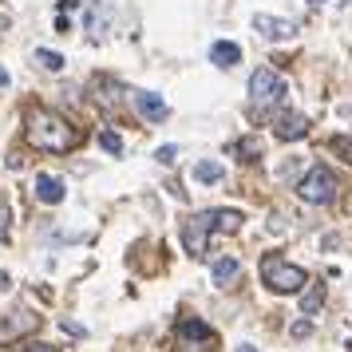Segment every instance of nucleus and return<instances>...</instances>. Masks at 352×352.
I'll return each mask as SVG.
<instances>
[{"mask_svg":"<svg viewBox=\"0 0 352 352\" xmlns=\"http://www.w3.org/2000/svg\"><path fill=\"white\" fill-rule=\"evenodd\" d=\"M24 139H28V146L44 151V155H67V151H76L83 143V131L72 119H64L60 111L44 107V103H28V111H24Z\"/></svg>","mask_w":352,"mask_h":352,"instance_id":"1","label":"nucleus"},{"mask_svg":"<svg viewBox=\"0 0 352 352\" xmlns=\"http://www.w3.org/2000/svg\"><path fill=\"white\" fill-rule=\"evenodd\" d=\"M241 210H202L190 214L182 226V245L194 261H206L210 257V234H238L241 230Z\"/></svg>","mask_w":352,"mask_h":352,"instance_id":"2","label":"nucleus"},{"mask_svg":"<svg viewBox=\"0 0 352 352\" xmlns=\"http://www.w3.org/2000/svg\"><path fill=\"white\" fill-rule=\"evenodd\" d=\"M175 352H218V333L202 317H182L170 336Z\"/></svg>","mask_w":352,"mask_h":352,"instance_id":"3","label":"nucleus"},{"mask_svg":"<svg viewBox=\"0 0 352 352\" xmlns=\"http://www.w3.org/2000/svg\"><path fill=\"white\" fill-rule=\"evenodd\" d=\"M261 281L273 293H301L305 289V270L301 265H289L281 254H265L261 257Z\"/></svg>","mask_w":352,"mask_h":352,"instance_id":"4","label":"nucleus"},{"mask_svg":"<svg viewBox=\"0 0 352 352\" xmlns=\"http://www.w3.org/2000/svg\"><path fill=\"white\" fill-rule=\"evenodd\" d=\"M336 190H340V182H336V175L329 170V166H309V175L297 182V198L301 202H309V206H329L336 198Z\"/></svg>","mask_w":352,"mask_h":352,"instance_id":"5","label":"nucleus"},{"mask_svg":"<svg viewBox=\"0 0 352 352\" xmlns=\"http://www.w3.org/2000/svg\"><path fill=\"white\" fill-rule=\"evenodd\" d=\"M289 87L285 80L273 72V67H257L254 76H250V99H254V107H273V103H285Z\"/></svg>","mask_w":352,"mask_h":352,"instance_id":"6","label":"nucleus"},{"mask_svg":"<svg viewBox=\"0 0 352 352\" xmlns=\"http://www.w3.org/2000/svg\"><path fill=\"white\" fill-rule=\"evenodd\" d=\"M40 329V317L28 313V309H16V313H8V317H0V344H12L20 336H28Z\"/></svg>","mask_w":352,"mask_h":352,"instance_id":"7","label":"nucleus"},{"mask_svg":"<svg viewBox=\"0 0 352 352\" xmlns=\"http://www.w3.org/2000/svg\"><path fill=\"white\" fill-rule=\"evenodd\" d=\"M254 32L265 36V40H273V44H281V40H289V36L297 32V24H293V20H281V16H270V12H257Z\"/></svg>","mask_w":352,"mask_h":352,"instance_id":"8","label":"nucleus"},{"mask_svg":"<svg viewBox=\"0 0 352 352\" xmlns=\"http://www.w3.org/2000/svg\"><path fill=\"white\" fill-rule=\"evenodd\" d=\"M127 99L139 107V115H143L146 123H162V119L170 115V107H166L162 96H155V91H127Z\"/></svg>","mask_w":352,"mask_h":352,"instance_id":"9","label":"nucleus"},{"mask_svg":"<svg viewBox=\"0 0 352 352\" xmlns=\"http://www.w3.org/2000/svg\"><path fill=\"white\" fill-rule=\"evenodd\" d=\"M32 194L40 198V202H48V206H56V202H64V182H60L56 175H36Z\"/></svg>","mask_w":352,"mask_h":352,"instance_id":"10","label":"nucleus"},{"mask_svg":"<svg viewBox=\"0 0 352 352\" xmlns=\"http://www.w3.org/2000/svg\"><path fill=\"white\" fill-rule=\"evenodd\" d=\"M210 64L214 67H238L241 64V48L230 44V40H218V44L210 48Z\"/></svg>","mask_w":352,"mask_h":352,"instance_id":"11","label":"nucleus"},{"mask_svg":"<svg viewBox=\"0 0 352 352\" xmlns=\"http://www.w3.org/2000/svg\"><path fill=\"white\" fill-rule=\"evenodd\" d=\"M305 135H309V119H305V115H281V119H277V139H305Z\"/></svg>","mask_w":352,"mask_h":352,"instance_id":"12","label":"nucleus"},{"mask_svg":"<svg viewBox=\"0 0 352 352\" xmlns=\"http://www.w3.org/2000/svg\"><path fill=\"white\" fill-rule=\"evenodd\" d=\"M241 277V261L238 257H222V261H214V285H230V281H238Z\"/></svg>","mask_w":352,"mask_h":352,"instance_id":"13","label":"nucleus"},{"mask_svg":"<svg viewBox=\"0 0 352 352\" xmlns=\"http://www.w3.org/2000/svg\"><path fill=\"white\" fill-rule=\"evenodd\" d=\"M194 178H198V182H222L226 178V166L222 162H214V159H202V162H194Z\"/></svg>","mask_w":352,"mask_h":352,"instance_id":"14","label":"nucleus"},{"mask_svg":"<svg viewBox=\"0 0 352 352\" xmlns=\"http://www.w3.org/2000/svg\"><path fill=\"white\" fill-rule=\"evenodd\" d=\"M230 155H238V159H245V162L261 159V139H257V135H245V139H238V143L230 146Z\"/></svg>","mask_w":352,"mask_h":352,"instance_id":"15","label":"nucleus"},{"mask_svg":"<svg viewBox=\"0 0 352 352\" xmlns=\"http://www.w3.org/2000/svg\"><path fill=\"white\" fill-rule=\"evenodd\" d=\"M329 151H333L344 166H352V135H333V139H329Z\"/></svg>","mask_w":352,"mask_h":352,"instance_id":"16","label":"nucleus"},{"mask_svg":"<svg viewBox=\"0 0 352 352\" xmlns=\"http://www.w3.org/2000/svg\"><path fill=\"white\" fill-rule=\"evenodd\" d=\"M36 64L44 67V72H60L64 67V56L60 52H48V48H36Z\"/></svg>","mask_w":352,"mask_h":352,"instance_id":"17","label":"nucleus"},{"mask_svg":"<svg viewBox=\"0 0 352 352\" xmlns=\"http://www.w3.org/2000/svg\"><path fill=\"white\" fill-rule=\"evenodd\" d=\"M320 305H324V285H313V289L301 297V309H305V313H317Z\"/></svg>","mask_w":352,"mask_h":352,"instance_id":"18","label":"nucleus"},{"mask_svg":"<svg viewBox=\"0 0 352 352\" xmlns=\"http://www.w3.org/2000/svg\"><path fill=\"white\" fill-rule=\"evenodd\" d=\"M99 146H103L107 155H123V139H119L115 131H99Z\"/></svg>","mask_w":352,"mask_h":352,"instance_id":"19","label":"nucleus"},{"mask_svg":"<svg viewBox=\"0 0 352 352\" xmlns=\"http://www.w3.org/2000/svg\"><path fill=\"white\" fill-rule=\"evenodd\" d=\"M8 222H12V206H8V198L0 194V241H8Z\"/></svg>","mask_w":352,"mask_h":352,"instance_id":"20","label":"nucleus"},{"mask_svg":"<svg viewBox=\"0 0 352 352\" xmlns=\"http://www.w3.org/2000/svg\"><path fill=\"white\" fill-rule=\"evenodd\" d=\"M155 159H159L162 166H170V162L178 159V146H175V143H170V146H159V155H155Z\"/></svg>","mask_w":352,"mask_h":352,"instance_id":"21","label":"nucleus"},{"mask_svg":"<svg viewBox=\"0 0 352 352\" xmlns=\"http://www.w3.org/2000/svg\"><path fill=\"white\" fill-rule=\"evenodd\" d=\"M289 333H293V340H305V336L313 333V320H297V324H293Z\"/></svg>","mask_w":352,"mask_h":352,"instance_id":"22","label":"nucleus"},{"mask_svg":"<svg viewBox=\"0 0 352 352\" xmlns=\"http://www.w3.org/2000/svg\"><path fill=\"white\" fill-rule=\"evenodd\" d=\"M24 352H60V349H56V344H44V340H28Z\"/></svg>","mask_w":352,"mask_h":352,"instance_id":"23","label":"nucleus"},{"mask_svg":"<svg viewBox=\"0 0 352 352\" xmlns=\"http://www.w3.org/2000/svg\"><path fill=\"white\" fill-rule=\"evenodd\" d=\"M4 289H8V273L0 270V293H4Z\"/></svg>","mask_w":352,"mask_h":352,"instance_id":"24","label":"nucleus"},{"mask_svg":"<svg viewBox=\"0 0 352 352\" xmlns=\"http://www.w3.org/2000/svg\"><path fill=\"white\" fill-rule=\"evenodd\" d=\"M0 87H8V72L4 67H0Z\"/></svg>","mask_w":352,"mask_h":352,"instance_id":"25","label":"nucleus"},{"mask_svg":"<svg viewBox=\"0 0 352 352\" xmlns=\"http://www.w3.org/2000/svg\"><path fill=\"white\" fill-rule=\"evenodd\" d=\"M234 352H257V349H254V344H238Z\"/></svg>","mask_w":352,"mask_h":352,"instance_id":"26","label":"nucleus"},{"mask_svg":"<svg viewBox=\"0 0 352 352\" xmlns=\"http://www.w3.org/2000/svg\"><path fill=\"white\" fill-rule=\"evenodd\" d=\"M4 28H8V16H0V32H4Z\"/></svg>","mask_w":352,"mask_h":352,"instance_id":"27","label":"nucleus"}]
</instances>
